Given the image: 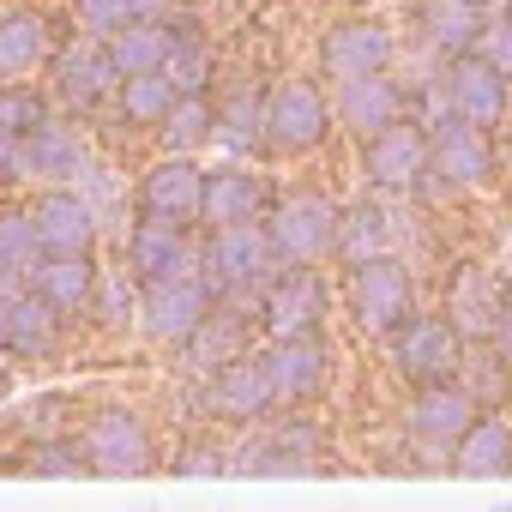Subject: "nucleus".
<instances>
[{
  "label": "nucleus",
  "instance_id": "58836bf2",
  "mask_svg": "<svg viewBox=\"0 0 512 512\" xmlns=\"http://www.w3.org/2000/svg\"><path fill=\"white\" fill-rule=\"evenodd\" d=\"M25 470L67 482V476H91V458L79 434H49V440H25Z\"/></svg>",
  "mask_w": 512,
  "mask_h": 512
},
{
  "label": "nucleus",
  "instance_id": "6e6552de",
  "mask_svg": "<svg viewBox=\"0 0 512 512\" xmlns=\"http://www.w3.org/2000/svg\"><path fill=\"white\" fill-rule=\"evenodd\" d=\"M332 308H338V290H332L326 266H284L253 296V326H260V344L314 338L332 326Z\"/></svg>",
  "mask_w": 512,
  "mask_h": 512
},
{
  "label": "nucleus",
  "instance_id": "f3484780",
  "mask_svg": "<svg viewBox=\"0 0 512 512\" xmlns=\"http://www.w3.org/2000/svg\"><path fill=\"white\" fill-rule=\"evenodd\" d=\"M266 362H272V380H278L284 410H320L338 392V350H332L326 332L266 344Z\"/></svg>",
  "mask_w": 512,
  "mask_h": 512
},
{
  "label": "nucleus",
  "instance_id": "4c0bfd02",
  "mask_svg": "<svg viewBox=\"0 0 512 512\" xmlns=\"http://www.w3.org/2000/svg\"><path fill=\"white\" fill-rule=\"evenodd\" d=\"M91 326L97 332H139V278L127 266L121 272H103L97 302H91Z\"/></svg>",
  "mask_w": 512,
  "mask_h": 512
},
{
  "label": "nucleus",
  "instance_id": "4be33fe9",
  "mask_svg": "<svg viewBox=\"0 0 512 512\" xmlns=\"http://www.w3.org/2000/svg\"><path fill=\"white\" fill-rule=\"evenodd\" d=\"M247 350H260V326H253V308H247V302H217V308L205 314V326L175 350V368H181L187 380H205V374L229 368V362L247 356Z\"/></svg>",
  "mask_w": 512,
  "mask_h": 512
},
{
  "label": "nucleus",
  "instance_id": "f8f14e48",
  "mask_svg": "<svg viewBox=\"0 0 512 512\" xmlns=\"http://www.w3.org/2000/svg\"><path fill=\"white\" fill-rule=\"evenodd\" d=\"M380 350H386V368H392V380L404 392L410 386H434V380H458V362H464V338L452 332V320L440 308H422Z\"/></svg>",
  "mask_w": 512,
  "mask_h": 512
},
{
  "label": "nucleus",
  "instance_id": "c85d7f7f",
  "mask_svg": "<svg viewBox=\"0 0 512 512\" xmlns=\"http://www.w3.org/2000/svg\"><path fill=\"white\" fill-rule=\"evenodd\" d=\"M67 332H73V320H61L43 296H31V290H19L13 296V326H7V356L13 368H49V362H61V350H67Z\"/></svg>",
  "mask_w": 512,
  "mask_h": 512
},
{
  "label": "nucleus",
  "instance_id": "bb28decb",
  "mask_svg": "<svg viewBox=\"0 0 512 512\" xmlns=\"http://www.w3.org/2000/svg\"><path fill=\"white\" fill-rule=\"evenodd\" d=\"M410 19H416V37L428 43V55L452 61L482 43V31L494 25V7L488 0H410Z\"/></svg>",
  "mask_w": 512,
  "mask_h": 512
},
{
  "label": "nucleus",
  "instance_id": "a19ab883",
  "mask_svg": "<svg viewBox=\"0 0 512 512\" xmlns=\"http://www.w3.org/2000/svg\"><path fill=\"white\" fill-rule=\"evenodd\" d=\"M43 121H55V97L43 85H0V133H37Z\"/></svg>",
  "mask_w": 512,
  "mask_h": 512
},
{
  "label": "nucleus",
  "instance_id": "72a5a7b5",
  "mask_svg": "<svg viewBox=\"0 0 512 512\" xmlns=\"http://www.w3.org/2000/svg\"><path fill=\"white\" fill-rule=\"evenodd\" d=\"M157 151H175V157H205L217 145V91L211 97H181L169 109V121L151 133Z\"/></svg>",
  "mask_w": 512,
  "mask_h": 512
},
{
  "label": "nucleus",
  "instance_id": "a878e982",
  "mask_svg": "<svg viewBox=\"0 0 512 512\" xmlns=\"http://www.w3.org/2000/svg\"><path fill=\"white\" fill-rule=\"evenodd\" d=\"M97 284H103V266L97 253H43V260L31 266L25 290L43 296L61 320H91V302H97Z\"/></svg>",
  "mask_w": 512,
  "mask_h": 512
},
{
  "label": "nucleus",
  "instance_id": "2f4dec72",
  "mask_svg": "<svg viewBox=\"0 0 512 512\" xmlns=\"http://www.w3.org/2000/svg\"><path fill=\"white\" fill-rule=\"evenodd\" d=\"M163 79H169L181 97H211L217 79H223V67H217V43H211L187 13L175 19V49H169V61H163Z\"/></svg>",
  "mask_w": 512,
  "mask_h": 512
},
{
  "label": "nucleus",
  "instance_id": "3c124183",
  "mask_svg": "<svg viewBox=\"0 0 512 512\" xmlns=\"http://www.w3.org/2000/svg\"><path fill=\"white\" fill-rule=\"evenodd\" d=\"M7 380H13V362H7V356H0V392H7Z\"/></svg>",
  "mask_w": 512,
  "mask_h": 512
},
{
  "label": "nucleus",
  "instance_id": "603ef678",
  "mask_svg": "<svg viewBox=\"0 0 512 512\" xmlns=\"http://www.w3.org/2000/svg\"><path fill=\"white\" fill-rule=\"evenodd\" d=\"M7 187H13V181H7V175H0V211H7Z\"/></svg>",
  "mask_w": 512,
  "mask_h": 512
},
{
  "label": "nucleus",
  "instance_id": "c9c22d12",
  "mask_svg": "<svg viewBox=\"0 0 512 512\" xmlns=\"http://www.w3.org/2000/svg\"><path fill=\"white\" fill-rule=\"evenodd\" d=\"M458 386L476 398V410H506V404H512V362H506L488 338H482V344H464Z\"/></svg>",
  "mask_w": 512,
  "mask_h": 512
},
{
  "label": "nucleus",
  "instance_id": "e433bc0d",
  "mask_svg": "<svg viewBox=\"0 0 512 512\" xmlns=\"http://www.w3.org/2000/svg\"><path fill=\"white\" fill-rule=\"evenodd\" d=\"M43 260V235H37V217L31 205H7L0 211V284H19L31 278V266Z\"/></svg>",
  "mask_w": 512,
  "mask_h": 512
},
{
  "label": "nucleus",
  "instance_id": "09e8293b",
  "mask_svg": "<svg viewBox=\"0 0 512 512\" xmlns=\"http://www.w3.org/2000/svg\"><path fill=\"white\" fill-rule=\"evenodd\" d=\"M19 428V410H7V404H0V434H13Z\"/></svg>",
  "mask_w": 512,
  "mask_h": 512
},
{
  "label": "nucleus",
  "instance_id": "5fc2aeb1",
  "mask_svg": "<svg viewBox=\"0 0 512 512\" xmlns=\"http://www.w3.org/2000/svg\"><path fill=\"white\" fill-rule=\"evenodd\" d=\"M506 13H512V0H506Z\"/></svg>",
  "mask_w": 512,
  "mask_h": 512
},
{
  "label": "nucleus",
  "instance_id": "20e7f679",
  "mask_svg": "<svg viewBox=\"0 0 512 512\" xmlns=\"http://www.w3.org/2000/svg\"><path fill=\"white\" fill-rule=\"evenodd\" d=\"M278 272H284V260H278L266 223L199 229V278L217 290V302H247L253 308V296H260Z\"/></svg>",
  "mask_w": 512,
  "mask_h": 512
},
{
  "label": "nucleus",
  "instance_id": "2eb2a0df",
  "mask_svg": "<svg viewBox=\"0 0 512 512\" xmlns=\"http://www.w3.org/2000/svg\"><path fill=\"white\" fill-rule=\"evenodd\" d=\"M61 19L37 0H7L0 7V85H37L49 79V61L61 55Z\"/></svg>",
  "mask_w": 512,
  "mask_h": 512
},
{
  "label": "nucleus",
  "instance_id": "7c9ffc66",
  "mask_svg": "<svg viewBox=\"0 0 512 512\" xmlns=\"http://www.w3.org/2000/svg\"><path fill=\"white\" fill-rule=\"evenodd\" d=\"M452 476L470 482H506L512 476V416L506 410H482L464 440L452 446Z\"/></svg>",
  "mask_w": 512,
  "mask_h": 512
},
{
  "label": "nucleus",
  "instance_id": "f03ea898",
  "mask_svg": "<svg viewBox=\"0 0 512 512\" xmlns=\"http://www.w3.org/2000/svg\"><path fill=\"white\" fill-rule=\"evenodd\" d=\"M338 139L332 85L320 73H284L266 91V151L278 163H308Z\"/></svg>",
  "mask_w": 512,
  "mask_h": 512
},
{
  "label": "nucleus",
  "instance_id": "393cba45",
  "mask_svg": "<svg viewBox=\"0 0 512 512\" xmlns=\"http://www.w3.org/2000/svg\"><path fill=\"white\" fill-rule=\"evenodd\" d=\"M85 169H91V145H85V127H79L73 115H55V121H43L37 133H25L19 181L61 187V181H85Z\"/></svg>",
  "mask_w": 512,
  "mask_h": 512
},
{
  "label": "nucleus",
  "instance_id": "79ce46f5",
  "mask_svg": "<svg viewBox=\"0 0 512 512\" xmlns=\"http://www.w3.org/2000/svg\"><path fill=\"white\" fill-rule=\"evenodd\" d=\"M73 19H79V31H91V37H115V31H127L139 13H133V0H73Z\"/></svg>",
  "mask_w": 512,
  "mask_h": 512
},
{
  "label": "nucleus",
  "instance_id": "9d476101",
  "mask_svg": "<svg viewBox=\"0 0 512 512\" xmlns=\"http://www.w3.org/2000/svg\"><path fill=\"white\" fill-rule=\"evenodd\" d=\"M133 217L175 223V229H205V163L157 151L133 175Z\"/></svg>",
  "mask_w": 512,
  "mask_h": 512
},
{
  "label": "nucleus",
  "instance_id": "ddd939ff",
  "mask_svg": "<svg viewBox=\"0 0 512 512\" xmlns=\"http://www.w3.org/2000/svg\"><path fill=\"white\" fill-rule=\"evenodd\" d=\"M121 91V73L109 61V43L91 37V31H73L61 43V55L49 61V97L73 115V121H91L103 103H115Z\"/></svg>",
  "mask_w": 512,
  "mask_h": 512
},
{
  "label": "nucleus",
  "instance_id": "f257e3e1",
  "mask_svg": "<svg viewBox=\"0 0 512 512\" xmlns=\"http://www.w3.org/2000/svg\"><path fill=\"white\" fill-rule=\"evenodd\" d=\"M338 308H344V320H350V332H356V338L386 344L398 326H410V320L422 314V272L404 260V253H386V260L344 266Z\"/></svg>",
  "mask_w": 512,
  "mask_h": 512
},
{
  "label": "nucleus",
  "instance_id": "aec40b11",
  "mask_svg": "<svg viewBox=\"0 0 512 512\" xmlns=\"http://www.w3.org/2000/svg\"><path fill=\"white\" fill-rule=\"evenodd\" d=\"M434 85H440V109L458 115V121H476V127H494L500 133V115H506V97L512 85L470 49V55H452L434 67Z\"/></svg>",
  "mask_w": 512,
  "mask_h": 512
},
{
  "label": "nucleus",
  "instance_id": "cd10ccee",
  "mask_svg": "<svg viewBox=\"0 0 512 512\" xmlns=\"http://www.w3.org/2000/svg\"><path fill=\"white\" fill-rule=\"evenodd\" d=\"M398 199L368 193L344 205V241H338V266H362V260H386V253H404V229H398ZM410 260V253H404Z\"/></svg>",
  "mask_w": 512,
  "mask_h": 512
},
{
  "label": "nucleus",
  "instance_id": "49530a36",
  "mask_svg": "<svg viewBox=\"0 0 512 512\" xmlns=\"http://www.w3.org/2000/svg\"><path fill=\"white\" fill-rule=\"evenodd\" d=\"M13 296L19 284H0V350H7V326H13Z\"/></svg>",
  "mask_w": 512,
  "mask_h": 512
},
{
  "label": "nucleus",
  "instance_id": "dca6fc26",
  "mask_svg": "<svg viewBox=\"0 0 512 512\" xmlns=\"http://www.w3.org/2000/svg\"><path fill=\"white\" fill-rule=\"evenodd\" d=\"M506 308H512V284H506L494 266H482V260L446 266V278H440V314L452 320V332H458L464 344L494 338V326H500Z\"/></svg>",
  "mask_w": 512,
  "mask_h": 512
},
{
  "label": "nucleus",
  "instance_id": "423d86ee",
  "mask_svg": "<svg viewBox=\"0 0 512 512\" xmlns=\"http://www.w3.org/2000/svg\"><path fill=\"white\" fill-rule=\"evenodd\" d=\"M500 133L494 127H476V121H458V115H440L428 127V193L440 199H470V193H488L500 181Z\"/></svg>",
  "mask_w": 512,
  "mask_h": 512
},
{
  "label": "nucleus",
  "instance_id": "a18cd8bd",
  "mask_svg": "<svg viewBox=\"0 0 512 512\" xmlns=\"http://www.w3.org/2000/svg\"><path fill=\"white\" fill-rule=\"evenodd\" d=\"M181 7H187V0H133L139 19H181Z\"/></svg>",
  "mask_w": 512,
  "mask_h": 512
},
{
  "label": "nucleus",
  "instance_id": "ea45409f",
  "mask_svg": "<svg viewBox=\"0 0 512 512\" xmlns=\"http://www.w3.org/2000/svg\"><path fill=\"white\" fill-rule=\"evenodd\" d=\"M169 470L175 476H229L235 470V446L223 434H187V440H175Z\"/></svg>",
  "mask_w": 512,
  "mask_h": 512
},
{
  "label": "nucleus",
  "instance_id": "7ed1b4c3",
  "mask_svg": "<svg viewBox=\"0 0 512 512\" xmlns=\"http://www.w3.org/2000/svg\"><path fill=\"white\" fill-rule=\"evenodd\" d=\"M272 247L284 266H338V241H344V199L302 181V187H278L272 211H266Z\"/></svg>",
  "mask_w": 512,
  "mask_h": 512
},
{
  "label": "nucleus",
  "instance_id": "b1692460",
  "mask_svg": "<svg viewBox=\"0 0 512 512\" xmlns=\"http://www.w3.org/2000/svg\"><path fill=\"white\" fill-rule=\"evenodd\" d=\"M476 416H482V410H476V398H470L458 380L410 386V392L398 398V428L416 434V440H428V446H440V452H452Z\"/></svg>",
  "mask_w": 512,
  "mask_h": 512
},
{
  "label": "nucleus",
  "instance_id": "c756f323",
  "mask_svg": "<svg viewBox=\"0 0 512 512\" xmlns=\"http://www.w3.org/2000/svg\"><path fill=\"white\" fill-rule=\"evenodd\" d=\"M266 91L272 85H229L217 91V151L223 157H247L260 163L266 151Z\"/></svg>",
  "mask_w": 512,
  "mask_h": 512
},
{
  "label": "nucleus",
  "instance_id": "6e6d98bb",
  "mask_svg": "<svg viewBox=\"0 0 512 512\" xmlns=\"http://www.w3.org/2000/svg\"><path fill=\"white\" fill-rule=\"evenodd\" d=\"M506 416H512V404H506Z\"/></svg>",
  "mask_w": 512,
  "mask_h": 512
},
{
  "label": "nucleus",
  "instance_id": "c03bdc74",
  "mask_svg": "<svg viewBox=\"0 0 512 512\" xmlns=\"http://www.w3.org/2000/svg\"><path fill=\"white\" fill-rule=\"evenodd\" d=\"M19 151H25L19 133H0V175H7V181H19Z\"/></svg>",
  "mask_w": 512,
  "mask_h": 512
},
{
  "label": "nucleus",
  "instance_id": "6ab92c4d",
  "mask_svg": "<svg viewBox=\"0 0 512 512\" xmlns=\"http://www.w3.org/2000/svg\"><path fill=\"white\" fill-rule=\"evenodd\" d=\"M31 217H37L43 253H97V241H103V211H97V199L79 181L37 187L31 193Z\"/></svg>",
  "mask_w": 512,
  "mask_h": 512
},
{
  "label": "nucleus",
  "instance_id": "9b49d317",
  "mask_svg": "<svg viewBox=\"0 0 512 512\" xmlns=\"http://www.w3.org/2000/svg\"><path fill=\"white\" fill-rule=\"evenodd\" d=\"M356 169H362V187H368V193H386V199H416V193H428V121L404 115L398 127L362 139Z\"/></svg>",
  "mask_w": 512,
  "mask_h": 512
},
{
  "label": "nucleus",
  "instance_id": "de8ad7c7",
  "mask_svg": "<svg viewBox=\"0 0 512 512\" xmlns=\"http://www.w3.org/2000/svg\"><path fill=\"white\" fill-rule=\"evenodd\" d=\"M488 344H494V350H500V356L512 362V308L500 314V326H494V338H488Z\"/></svg>",
  "mask_w": 512,
  "mask_h": 512
},
{
  "label": "nucleus",
  "instance_id": "4468645a",
  "mask_svg": "<svg viewBox=\"0 0 512 512\" xmlns=\"http://www.w3.org/2000/svg\"><path fill=\"white\" fill-rule=\"evenodd\" d=\"M211 308H217V290H211L199 272L139 284V338L175 356V350L205 326V314H211Z\"/></svg>",
  "mask_w": 512,
  "mask_h": 512
},
{
  "label": "nucleus",
  "instance_id": "f704fd0d",
  "mask_svg": "<svg viewBox=\"0 0 512 512\" xmlns=\"http://www.w3.org/2000/svg\"><path fill=\"white\" fill-rule=\"evenodd\" d=\"M181 103V91L163 79V73H145V79H121V91H115V115H121V127L127 133H157L163 121H169V109Z\"/></svg>",
  "mask_w": 512,
  "mask_h": 512
},
{
  "label": "nucleus",
  "instance_id": "37998d69",
  "mask_svg": "<svg viewBox=\"0 0 512 512\" xmlns=\"http://www.w3.org/2000/svg\"><path fill=\"white\" fill-rule=\"evenodd\" d=\"M476 55H482V61H488V67H494L506 85H512V13H494V25L482 31Z\"/></svg>",
  "mask_w": 512,
  "mask_h": 512
},
{
  "label": "nucleus",
  "instance_id": "a211bd4d",
  "mask_svg": "<svg viewBox=\"0 0 512 512\" xmlns=\"http://www.w3.org/2000/svg\"><path fill=\"white\" fill-rule=\"evenodd\" d=\"M278 199V181L247 163V157H217L205 163V229H223V223H266Z\"/></svg>",
  "mask_w": 512,
  "mask_h": 512
},
{
  "label": "nucleus",
  "instance_id": "39448f33",
  "mask_svg": "<svg viewBox=\"0 0 512 512\" xmlns=\"http://www.w3.org/2000/svg\"><path fill=\"white\" fill-rule=\"evenodd\" d=\"M193 410L211 428H241V434L247 428H266L284 410L278 380H272V362H266V344L247 350V356H235L229 368H217L205 380H193Z\"/></svg>",
  "mask_w": 512,
  "mask_h": 512
},
{
  "label": "nucleus",
  "instance_id": "5701e85b",
  "mask_svg": "<svg viewBox=\"0 0 512 512\" xmlns=\"http://www.w3.org/2000/svg\"><path fill=\"white\" fill-rule=\"evenodd\" d=\"M121 266H127L139 284L187 278V272H199V229H175V223L133 217L127 235H121Z\"/></svg>",
  "mask_w": 512,
  "mask_h": 512
},
{
  "label": "nucleus",
  "instance_id": "412c9836",
  "mask_svg": "<svg viewBox=\"0 0 512 512\" xmlns=\"http://www.w3.org/2000/svg\"><path fill=\"white\" fill-rule=\"evenodd\" d=\"M332 109H338V133H350L356 145L398 127L410 115V85L392 73H368V79H338L332 85Z\"/></svg>",
  "mask_w": 512,
  "mask_h": 512
},
{
  "label": "nucleus",
  "instance_id": "0eeeda50",
  "mask_svg": "<svg viewBox=\"0 0 512 512\" xmlns=\"http://www.w3.org/2000/svg\"><path fill=\"white\" fill-rule=\"evenodd\" d=\"M79 440H85V458H91V476H109V482H127V476H151L163 464L157 452V428L139 404H97L85 410L79 422Z\"/></svg>",
  "mask_w": 512,
  "mask_h": 512
},
{
  "label": "nucleus",
  "instance_id": "8fccbe9b",
  "mask_svg": "<svg viewBox=\"0 0 512 512\" xmlns=\"http://www.w3.org/2000/svg\"><path fill=\"white\" fill-rule=\"evenodd\" d=\"M500 139L512 145V97H506V115H500Z\"/></svg>",
  "mask_w": 512,
  "mask_h": 512
},
{
  "label": "nucleus",
  "instance_id": "473e14b6",
  "mask_svg": "<svg viewBox=\"0 0 512 512\" xmlns=\"http://www.w3.org/2000/svg\"><path fill=\"white\" fill-rule=\"evenodd\" d=\"M175 49V19H133L127 31L109 37V61L121 79H145V73H163Z\"/></svg>",
  "mask_w": 512,
  "mask_h": 512
},
{
  "label": "nucleus",
  "instance_id": "864d4df0",
  "mask_svg": "<svg viewBox=\"0 0 512 512\" xmlns=\"http://www.w3.org/2000/svg\"><path fill=\"white\" fill-rule=\"evenodd\" d=\"M187 7H223V0H187Z\"/></svg>",
  "mask_w": 512,
  "mask_h": 512
},
{
  "label": "nucleus",
  "instance_id": "1a4fd4ad",
  "mask_svg": "<svg viewBox=\"0 0 512 512\" xmlns=\"http://www.w3.org/2000/svg\"><path fill=\"white\" fill-rule=\"evenodd\" d=\"M398 49H404V37L392 31V19H380V13H350V19H332V25L320 31L314 61H320V79L338 85V79L392 73V67H398Z\"/></svg>",
  "mask_w": 512,
  "mask_h": 512
}]
</instances>
